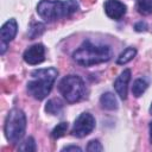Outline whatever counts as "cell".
<instances>
[{"instance_id":"cell-3","label":"cell","mask_w":152,"mask_h":152,"mask_svg":"<svg viewBox=\"0 0 152 152\" xmlns=\"http://www.w3.org/2000/svg\"><path fill=\"white\" fill-rule=\"evenodd\" d=\"M58 76V70L53 66L44 68V69H36L31 72L32 80L27 82V91L31 96H33L36 100H43L45 99Z\"/></svg>"},{"instance_id":"cell-10","label":"cell","mask_w":152,"mask_h":152,"mask_svg":"<svg viewBox=\"0 0 152 152\" xmlns=\"http://www.w3.org/2000/svg\"><path fill=\"white\" fill-rule=\"evenodd\" d=\"M18 32V24L14 18L8 19L0 28V38L2 43H10L14 39Z\"/></svg>"},{"instance_id":"cell-9","label":"cell","mask_w":152,"mask_h":152,"mask_svg":"<svg viewBox=\"0 0 152 152\" xmlns=\"http://www.w3.org/2000/svg\"><path fill=\"white\" fill-rule=\"evenodd\" d=\"M131 81V70L129 69H125L114 81V89L116 91V94L119 95V97L121 100H126L127 99V91H128V83Z\"/></svg>"},{"instance_id":"cell-20","label":"cell","mask_w":152,"mask_h":152,"mask_svg":"<svg viewBox=\"0 0 152 152\" xmlns=\"http://www.w3.org/2000/svg\"><path fill=\"white\" fill-rule=\"evenodd\" d=\"M147 28H148V26L145 21H138L134 24V30L137 32H145V31H147Z\"/></svg>"},{"instance_id":"cell-18","label":"cell","mask_w":152,"mask_h":152,"mask_svg":"<svg viewBox=\"0 0 152 152\" xmlns=\"http://www.w3.org/2000/svg\"><path fill=\"white\" fill-rule=\"evenodd\" d=\"M19 151H25V152H34L37 150V146H36V141L32 137H28L26 138L18 147Z\"/></svg>"},{"instance_id":"cell-2","label":"cell","mask_w":152,"mask_h":152,"mask_svg":"<svg viewBox=\"0 0 152 152\" xmlns=\"http://www.w3.org/2000/svg\"><path fill=\"white\" fill-rule=\"evenodd\" d=\"M78 8L76 0H42L37 5V13L46 21H55L72 15Z\"/></svg>"},{"instance_id":"cell-16","label":"cell","mask_w":152,"mask_h":152,"mask_svg":"<svg viewBox=\"0 0 152 152\" xmlns=\"http://www.w3.org/2000/svg\"><path fill=\"white\" fill-rule=\"evenodd\" d=\"M44 31H45L44 24H42V23H34L28 28V38L30 39H34L37 37H39Z\"/></svg>"},{"instance_id":"cell-7","label":"cell","mask_w":152,"mask_h":152,"mask_svg":"<svg viewBox=\"0 0 152 152\" xmlns=\"http://www.w3.org/2000/svg\"><path fill=\"white\" fill-rule=\"evenodd\" d=\"M24 61L30 65H37L44 62L45 59V48L43 44L37 43L28 46L23 55Z\"/></svg>"},{"instance_id":"cell-21","label":"cell","mask_w":152,"mask_h":152,"mask_svg":"<svg viewBox=\"0 0 152 152\" xmlns=\"http://www.w3.org/2000/svg\"><path fill=\"white\" fill-rule=\"evenodd\" d=\"M62 151H78V152H81L82 148L78 147V146H76V145H69V146H64L62 148Z\"/></svg>"},{"instance_id":"cell-4","label":"cell","mask_w":152,"mask_h":152,"mask_svg":"<svg viewBox=\"0 0 152 152\" xmlns=\"http://www.w3.org/2000/svg\"><path fill=\"white\" fill-rule=\"evenodd\" d=\"M26 131V115L19 108H13L8 112L5 125H4V133L6 139L11 144L19 142Z\"/></svg>"},{"instance_id":"cell-1","label":"cell","mask_w":152,"mask_h":152,"mask_svg":"<svg viewBox=\"0 0 152 152\" xmlns=\"http://www.w3.org/2000/svg\"><path fill=\"white\" fill-rule=\"evenodd\" d=\"M113 57V50L107 44H95L89 39H86L74 52L72 59L82 66H91L110 61Z\"/></svg>"},{"instance_id":"cell-17","label":"cell","mask_w":152,"mask_h":152,"mask_svg":"<svg viewBox=\"0 0 152 152\" xmlns=\"http://www.w3.org/2000/svg\"><path fill=\"white\" fill-rule=\"evenodd\" d=\"M68 127H69L68 122H65V121L59 122V124L52 129V132H51V137H52L53 139H59V138H62V137L66 133Z\"/></svg>"},{"instance_id":"cell-23","label":"cell","mask_w":152,"mask_h":152,"mask_svg":"<svg viewBox=\"0 0 152 152\" xmlns=\"http://www.w3.org/2000/svg\"><path fill=\"white\" fill-rule=\"evenodd\" d=\"M150 113L152 114V102H151V106H150Z\"/></svg>"},{"instance_id":"cell-19","label":"cell","mask_w":152,"mask_h":152,"mask_svg":"<svg viewBox=\"0 0 152 152\" xmlns=\"http://www.w3.org/2000/svg\"><path fill=\"white\" fill-rule=\"evenodd\" d=\"M87 151L89 152H96V151H103V146L101 145V142L99 140H90L88 142V146H87Z\"/></svg>"},{"instance_id":"cell-12","label":"cell","mask_w":152,"mask_h":152,"mask_svg":"<svg viewBox=\"0 0 152 152\" xmlns=\"http://www.w3.org/2000/svg\"><path fill=\"white\" fill-rule=\"evenodd\" d=\"M148 87V81L145 78V77H139L137 80L133 81V84H132V94L135 96V97H140L145 90L147 89Z\"/></svg>"},{"instance_id":"cell-6","label":"cell","mask_w":152,"mask_h":152,"mask_svg":"<svg viewBox=\"0 0 152 152\" xmlns=\"http://www.w3.org/2000/svg\"><path fill=\"white\" fill-rule=\"evenodd\" d=\"M95 124H96L95 118L90 113H88V112L81 113L74 122L71 134L76 138H84L94 131Z\"/></svg>"},{"instance_id":"cell-22","label":"cell","mask_w":152,"mask_h":152,"mask_svg":"<svg viewBox=\"0 0 152 152\" xmlns=\"http://www.w3.org/2000/svg\"><path fill=\"white\" fill-rule=\"evenodd\" d=\"M150 141L152 144V121L150 122Z\"/></svg>"},{"instance_id":"cell-8","label":"cell","mask_w":152,"mask_h":152,"mask_svg":"<svg viewBox=\"0 0 152 152\" xmlns=\"http://www.w3.org/2000/svg\"><path fill=\"white\" fill-rule=\"evenodd\" d=\"M103 7L106 14L114 20H120L126 14L127 11L126 5L119 0H106Z\"/></svg>"},{"instance_id":"cell-13","label":"cell","mask_w":152,"mask_h":152,"mask_svg":"<svg viewBox=\"0 0 152 152\" xmlns=\"http://www.w3.org/2000/svg\"><path fill=\"white\" fill-rule=\"evenodd\" d=\"M137 56V49L133 48V46H128L116 58V64L119 65H124V64H127L128 62H131L134 57Z\"/></svg>"},{"instance_id":"cell-15","label":"cell","mask_w":152,"mask_h":152,"mask_svg":"<svg viewBox=\"0 0 152 152\" xmlns=\"http://www.w3.org/2000/svg\"><path fill=\"white\" fill-rule=\"evenodd\" d=\"M137 11L141 15L152 14V0H137Z\"/></svg>"},{"instance_id":"cell-14","label":"cell","mask_w":152,"mask_h":152,"mask_svg":"<svg viewBox=\"0 0 152 152\" xmlns=\"http://www.w3.org/2000/svg\"><path fill=\"white\" fill-rule=\"evenodd\" d=\"M63 110V102L59 99H51L46 102L45 112L51 115H58Z\"/></svg>"},{"instance_id":"cell-11","label":"cell","mask_w":152,"mask_h":152,"mask_svg":"<svg viewBox=\"0 0 152 152\" xmlns=\"http://www.w3.org/2000/svg\"><path fill=\"white\" fill-rule=\"evenodd\" d=\"M100 104L103 109H107V110H115L118 109L119 107V103H118V100L115 97V95L110 91H107V93H103L100 97Z\"/></svg>"},{"instance_id":"cell-5","label":"cell","mask_w":152,"mask_h":152,"mask_svg":"<svg viewBox=\"0 0 152 152\" xmlns=\"http://www.w3.org/2000/svg\"><path fill=\"white\" fill-rule=\"evenodd\" d=\"M58 90L66 102L75 103L83 99L86 94V84L80 76L68 75L59 81Z\"/></svg>"}]
</instances>
